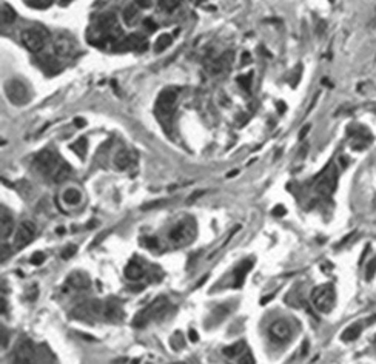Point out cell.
<instances>
[{"mask_svg":"<svg viewBox=\"0 0 376 364\" xmlns=\"http://www.w3.org/2000/svg\"><path fill=\"white\" fill-rule=\"evenodd\" d=\"M34 165L40 173H43L48 179H51L56 184L66 181L71 175L69 165L62 158H59L56 152L48 149L37 153V156L34 158Z\"/></svg>","mask_w":376,"mask_h":364,"instance_id":"1","label":"cell"},{"mask_svg":"<svg viewBox=\"0 0 376 364\" xmlns=\"http://www.w3.org/2000/svg\"><path fill=\"white\" fill-rule=\"evenodd\" d=\"M120 36L119 23L113 14L102 16L94 27L90 28L88 39L93 45H102L110 40H116Z\"/></svg>","mask_w":376,"mask_h":364,"instance_id":"2","label":"cell"},{"mask_svg":"<svg viewBox=\"0 0 376 364\" xmlns=\"http://www.w3.org/2000/svg\"><path fill=\"white\" fill-rule=\"evenodd\" d=\"M167 307H168L167 297L156 298L152 304H149L148 307H145V309H142L133 318V326L134 327H145L149 321L158 320L159 317H162V315L165 313V310H167Z\"/></svg>","mask_w":376,"mask_h":364,"instance_id":"3","label":"cell"},{"mask_svg":"<svg viewBox=\"0 0 376 364\" xmlns=\"http://www.w3.org/2000/svg\"><path fill=\"white\" fill-rule=\"evenodd\" d=\"M336 294L332 284H322L313 288L312 292V304L321 313H329L335 307Z\"/></svg>","mask_w":376,"mask_h":364,"instance_id":"4","label":"cell"},{"mask_svg":"<svg viewBox=\"0 0 376 364\" xmlns=\"http://www.w3.org/2000/svg\"><path fill=\"white\" fill-rule=\"evenodd\" d=\"M178 107V91L174 88H165L156 101V113L161 119H170Z\"/></svg>","mask_w":376,"mask_h":364,"instance_id":"5","label":"cell"},{"mask_svg":"<svg viewBox=\"0 0 376 364\" xmlns=\"http://www.w3.org/2000/svg\"><path fill=\"white\" fill-rule=\"evenodd\" d=\"M23 46L31 53H40L48 40V34L43 28H27L20 34Z\"/></svg>","mask_w":376,"mask_h":364,"instance_id":"6","label":"cell"},{"mask_svg":"<svg viewBox=\"0 0 376 364\" xmlns=\"http://www.w3.org/2000/svg\"><path fill=\"white\" fill-rule=\"evenodd\" d=\"M336 185H338V172H336V167L330 164L319 176L316 182V191L322 198H330L333 195Z\"/></svg>","mask_w":376,"mask_h":364,"instance_id":"7","label":"cell"},{"mask_svg":"<svg viewBox=\"0 0 376 364\" xmlns=\"http://www.w3.org/2000/svg\"><path fill=\"white\" fill-rule=\"evenodd\" d=\"M5 93H7L8 101L13 102L14 105H27L31 99V93H30L28 87L22 81H17V79L7 82Z\"/></svg>","mask_w":376,"mask_h":364,"instance_id":"8","label":"cell"},{"mask_svg":"<svg viewBox=\"0 0 376 364\" xmlns=\"http://www.w3.org/2000/svg\"><path fill=\"white\" fill-rule=\"evenodd\" d=\"M194 236V226L188 221H182L179 224L174 226L170 233H168V238H170V242H173L174 246H187L188 242H191Z\"/></svg>","mask_w":376,"mask_h":364,"instance_id":"9","label":"cell"},{"mask_svg":"<svg viewBox=\"0 0 376 364\" xmlns=\"http://www.w3.org/2000/svg\"><path fill=\"white\" fill-rule=\"evenodd\" d=\"M291 332H293L291 326L285 320H276L274 323H271V326L268 329V333H270L271 339L274 343H279V344H284V343L290 341Z\"/></svg>","mask_w":376,"mask_h":364,"instance_id":"10","label":"cell"},{"mask_svg":"<svg viewBox=\"0 0 376 364\" xmlns=\"http://www.w3.org/2000/svg\"><path fill=\"white\" fill-rule=\"evenodd\" d=\"M36 235V224L31 223V221H25L20 224L17 233H16V238H14V246L16 249H23L27 247L30 242L33 241Z\"/></svg>","mask_w":376,"mask_h":364,"instance_id":"11","label":"cell"},{"mask_svg":"<svg viewBox=\"0 0 376 364\" xmlns=\"http://www.w3.org/2000/svg\"><path fill=\"white\" fill-rule=\"evenodd\" d=\"M54 51L57 56L60 57H71L78 53V45L74 42V39L68 37V36H57L54 39Z\"/></svg>","mask_w":376,"mask_h":364,"instance_id":"12","label":"cell"},{"mask_svg":"<svg viewBox=\"0 0 376 364\" xmlns=\"http://www.w3.org/2000/svg\"><path fill=\"white\" fill-rule=\"evenodd\" d=\"M148 45L145 39L139 34H131L128 37H125L123 40L117 42L116 50L117 51H143L146 50Z\"/></svg>","mask_w":376,"mask_h":364,"instance_id":"13","label":"cell"},{"mask_svg":"<svg viewBox=\"0 0 376 364\" xmlns=\"http://www.w3.org/2000/svg\"><path fill=\"white\" fill-rule=\"evenodd\" d=\"M16 362H33L36 359V349L30 339H22L16 347Z\"/></svg>","mask_w":376,"mask_h":364,"instance_id":"14","label":"cell"},{"mask_svg":"<svg viewBox=\"0 0 376 364\" xmlns=\"http://www.w3.org/2000/svg\"><path fill=\"white\" fill-rule=\"evenodd\" d=\"M104 318L108 321H119L123 318V309L117 300H107L104 303Z\"/></svg>","mask_w":376,"mask_h":364,"instance_id":"15","label":"cell"},{"mask_svg":"<svg viewBox=\"0 0 376 364\" xmlns=\"http://www.w3.org/2000/svg\"><path fill=\"white\" fill-rule=\"evenodd\" d=\"M66 284H68L71 288H74V290H87V288H90V285H91V279H90V276H88L87 273H84V272H72V273L68 276Z\"/></svg>","mask_w":376,"mask_h":364,"instance_id":"16","label":"cell"},{"mask_svg":"<svg viewBox=\"0 0 376 364\" xmlns=\"http://www.w3.org/2000/svg\"><path fill=\"white\" fill-rule=\"evenodd\" d=\"M252 267H253V261H252V259H247V261L241 262V264L236 267V270H235V273H233V287H235V288L242 287V284L245 282L247 273H248L250 270H252Z\"/></svg>","mask_w":376,"mask_h":364,"instance_id":"17","label":"cell"},{"mask_svg":"<svg viewBox=\"0 0 376 364\" xmlns=\"http://www.w3.org/2000/svg\"><path fill=\"white\" fill-rule=\"evenodd\" d=\"M233 59H235V54L230 53V51H227V53L220 54V57H217L216 60H213L208 65V68H210L211 72H214V75H219V72H223L225 69H227L232 65Z\"/></svg>","mask_w":376,"mask_h":364,"instance_id":"18","label":"cell"},{"mask_svg":"<svg viewBox=\"0 0 376 364\" xmlns=\"http://www.w3.org/2000/svg\"><path fill=\"white\" fill-rule=\"evenodd\" d=\"M14 230V221L11 214L7 211L5 207H2V217H0V233H2V239H7L8 236H11Z\"/></svg>","mask_w":376,"mask_h":364,"instance_id":"19","label":"cell"},{"mask_svg":"<svg viewBox=\"0 0 376 364\" xmlns=\"http://www.w3.org/2000/svg\"><path fill=\"white\" fill-rule=\"evenodd\" d=\"M361 332H362V326H361L359 323H355V324H352V326H348V327L342 332L341 338H342V341L350 343V341H355L356 338H359Z\"/></svg>","mask_w":376,"mask_h":364,"instance_id":"20","label":"cell"},{"mask_svg":"<svg viewBox=\"0 0 376 364\" xmlns=\"http://www.w3.org/2000/svg\"><path fill=\"white\" fill-rule=\"evenodd\" d=\"M125 276L130 281H137L143 276V269L137 264V262H130L127 267H125Z\"/></svg>","mask_w":376,"mask_h":364,"instance_id":"21","label":"cell"},{"mask_svg":"<svg viewBox=\"0 0 376 364\" xmlns=\"http://www.w3.org/2000/svg\"><path fill=\"white\" fill-rule=\"evenodd\" d=\"M82 201V193L78 188H68L63 193V202L68 205H79Z\"/></svg>","mask_w":376,"mask_h":364,"instance_id":"22","label":"cell"},{"mask_svg":"<svg viewBox=\"0 0 376 364\" xmlns=\"http://www.w3.org/2000/svg\"><path fill=\"white\" fill-rule=\"evenodd\" d=\"M130 162H131V156H130V153H128L127 150H119V152L116 153V156H114V165H116L119 170L128 168Z\"/></svg>","mask_w":376,"mask_h":364,"instance_id":"23","label":"cell"},{"mask_svg":"<svg viewBox=\"0 0 376 364\" xmlns=\"http://www.w3.org/2000/svg\"><path fill=\"white\" fill-rule=\"evenodd\" d=\"M16 17H17L16 11L8 4H4L2 5V23L4 25H11V23H14Z\"/></svg>","mask_w":376,"mask_h":364,"instance_id":"24","label":"cell"},{"mask_svg":"<svg viewBox=\"0 0 376 364\" xmlns=\"http://www.w3.org/2000/svg\"><path fill=\"white\" fill-rule=\"evenodd\" d=\"M136 17H137V8H136L134 5H131V7H127V8L123 10L122 19H123V22L127 23L128 27L134 25V22H136Z\"/></svg>","mask_w":376,"mask_h":364,"instance_id":"25","label":"cell"},{"mask_svg":"<svg viewBox=\"0 0 376 364\" xmlns=\"http://www.w3.org/2000/svg\"><path fill=\"white\" fill-rule=\"evenodd\" d=\"M40 65L48 71V72H56V71H59V63H57V60L53 57V56H45V57H42L40 60Z\"/></svg>","mask_w":376,"mask_h":364,"instance_id":"26","label":"cell"},{"mask_svg":"<svg viewBox=\"0 0 376 364\" xmlns=\"http://www.w3.org/2000/svg\"><path fill=\"white\" fill-rule=\"evenodd\" d=\"M171 42H173V39H171V36H170V34H161V36L158 37V40H156L155 51H156V53H162V51H165L167 48L171 45Z\"/></svg>","mask_w":376,"mask_h":364,"instance_id":"27","label":"cell"},{"mask_svg":"<svg viewBox=\"0 0 376 364\" xmlns=\"http://www.w3.org/2000/svg\"><path fill=\"white\" fill-rule=\"evenodd\" d=\"M244 350H245V344H244L242 341H239V343H236V344H233V346L225 347V349H223V355H225V356H229V358H235V356H238L239 353H242Z\"/></svg>","mask_w":376,"mask_h":364,"instance_id":"28","label":"cell"},{"mask_svg":"<svg viewBox=\"0 0 376 364\" xmlns=\"http://www.w3.org/2000/svg\"><path fill=\"white\" fill-rule=\"evenodd\" d=\"M54 0H27V4L31 7V8H36V10H45V8H49L53 5Z\"/></svg>","mask_w":376,"mask_h":364,"instance_id":"29","label":"cell"},{"mask_svg":"<svg viewBox=\"0 0 376 364\" xmlns=\"http://www.w3.org/2000/svg\"><path fill=\"white\" fill-rule=\"evenodd\" d=\"M71 149L76 152L81 158L87 153V139H84V137H81L79 140H76L72 145H71Z\"/></svg>","mask_w":376,"mask_h":364,"instance_id":"30","label":"cell"},{"mask_svg":"<svg viewBox=\"0 0 376 364\" xmlns=\"http://www.w3.org/2000/svg\"><path fill=\"white\" fill-rule=\"evenodd\" d=\"M374 273H376V258H374L373 261H370L368 265H367V270H365V278H367V281H371L373 276H374Z\"/></svg>","mask_w":376,"mask_h":364,"instance_id":"31","label":"cell"},{"mask_svg":"<svg viewBox=\"0 0 376 364\" xmlns=\"http://www.w3.org/2000/svg\"><path fill=\"white\" fill-rule=\"evenodd\" d=\"M45 253H42V252H36L33 256H31V262L34 264V265H40V264H43V261H45Z\"/></svg>","mask_w":376,"mask_h":364,"instance_id":"32","label":"cell"},{"mask_svg":"<svg viewBox=\"0 0 376 364\" xmlns=\"http://www.w3.org/2000/svg\"><path fill=\"white\" fill-rule=\"evenodd\" d=\"M239 82H241V85L245 90H250V85H252V72H250V75H247V76H241Z\"/></svg>","mask_w":376,"mask_h":364,"instance_id":"33","label":"cell"},{"mask_svg":"<svg viewBox=\"0 0 376 364\" xmlns=\"http://www.w3.org/2000/svg\"><path fill=\"white\" fill-rule=\"evenodd\" d=\"M76 250H78V247H76V246H68V247L62 252V258H63V259L71 258L74 253H76Z\"/></svg>","mask_w":376,"mask_h":364,"instance_id":"34","label":"cell"},{"mask_svg":"<svg viewBox=\"0 0 376 364\" xmlns=\"http://www.w3.org/2000/svg\"><path fill=\"white\" fill-rule=\"evenodd\" d=\"M145 246H146L148 249H156V247L159 246V241H158L156 238H146V239H145Z\"/></svg>","mask_w":376,"mask_h":364,"instance_id":"35","label":"cell"},{"mask_svg":"<svg viewBox=\"0 0 376 364\" xmlns=\"http://www.w3.org/2000/svg\"><path fill=\"white\" fill-rule=\"evenodd\" d=\"M285 213H287V210L282 205H276V207L271 210V214H274V216H284Z\"/></svg>","mask_w":376,"mask_h":364,"instance_id":"36","label":"cell"},{"mask_svg":"<svg viewBox=\"0 0 376 364\" xmlns=\"http://www.w3.org/2000/svg\"><path fill=\"white\" fill-rule=\"evenodd\" d=\"M143 25H145V27H146V28H148L149 31H155V30L158 28V27H156V23H155V22H153L152 19H146V20L143 22Z\"/></svg>","mask_w":376,"mask_h":364,"instance_id":"37","label":"cell"},{"mask_svg":"<svg viewBox=\"0 0 376 364\" xmlns=\"http://www.w3.org/2000/svg\"><path fill=\"white\" fill-rule=\"evenodd\" d=\"M8 344V332L5 327H2V349H7Z\"/></svg>","mask_w":376,"mask_h":364,"instance_id":"38","label":"cell"},{"mask_svg":"<svg viewBox=\"0 0 376 364\" xmlns=\"http://www.w3.org/2000/svg\"><path fill=\"white\" fill-rule=\"evenodd\" d=\"M136 5L140 8H149L152 7V0H136Z\"/></svg>","mask_w":376,"mask_h":364,"instance_id":"39","label":"cell"},{"mask_svg":"<svg viewBox=\"0 0 376 364\" xmlns=\"http://www.w3.org/2000/svg\"><path fill=\"white\" fill-rule=\"evenodd\" d=\"M10 250H11V249H10L8 246H5V244L2 246V261H5L8 255H11V252H10Z\"/></svg>","mask_w":376,"mask_h":364,"instance_id":"40","label":"cell"},{"mask_svg":"<svg viewBox=\"0 0 376 364\" xmlns=\"http://www.w3.org/2000/svg\"><path fill=\"white\" fill-rule=\"evenodd\" d=\"M309 130H310V125H304L303 130H300V133H299V139H304V136L309 133Z\"/></svg>","mask_w":376,"mask_h":364,"instance_id":"41","label":"cell"},{"mask_svg":"<svg viewBox=\"0 0 376 364\" xmlns=\"http://www.w3.org/2000/svg\"><path fill=\"white\" fill-rule=\"evenodd\" d=\"M239 361H241V362H255V358H253L252 355H245V356H242Z\"/></svg>","mask_w":376,"mask_h":364,"instance_id":"42","label":"cell"},{"mask_svg":"<svg viewBox=\"0 0 376 364\" xmlns=\"http://www.w3.org/2000/svg\"><path fill=\"white\" fill-rule=\"evenodd\" d=\"M324 31H325V22L321 20V27H319V23H318V34H324Z\"/></svg>","mask_w":376,"mask_h":364,"instance_id":"43","label":"cell"},{"mask_svg":"<svg viewBox=\"0 0 376 364\" xmlns=\"http://www.w3.org/2000/svg\"><path fill=\"white\" fill-rule=\"evenodd\" d=\"M197 338H199L197 333L191 329V330H190V339H191V341H197Z\"/></svg>","mask_w":376,"mask_h":364,"instance_id":"44","label":"cell"},{"mask_svg":"<svg viewBox=\"0 0 376 364\" xmlns=\"http://www.w3.org/2000/svg\"><path fill=\"white\" fill-rule=\"evenodd\" d=\"M0 304H2V315H5L7 313V301L2 298V300H0Z\"/></svg>","mask_w":376,"mask_h":364,"instance_id":"45","label":"cell"},{"mask_svg":"<svg viewBox=\"0 0 376 364\" xmlns=\"http://www.w3.org/2000/svg\"><path fill=\"white\" fill-rule=\"evenodd\" d=\"M76 125L84 127V125H85V120H84V119H76Z\"/></svg>","mask_w":376,"mask_h":364,"instance_id":"46","label":"cell"},{"mask_svg":"<svg viewBox=\"0 0 376 364\" xmlns=\"http://www.w3.org/2000/svg\"><path fill=\"white\" fill-rule=\"evenodd\" d=\"M330 2H335V0H330Z\"/></svg>","mask_w":376,"mask_h":364,"instance_id":"47","label":"cell"}]
</instances>
